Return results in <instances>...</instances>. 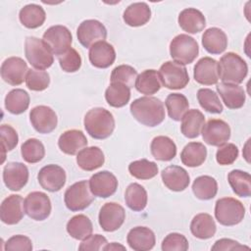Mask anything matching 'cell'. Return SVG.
<instances>
[{
    "label": "cell",
    "instance_id": "1",
    "mask_svg": "<svg viewBox=\"0 0 251 251\" xmlns=\"http://www.w3.org/2000/svg\"><path fill=\"white\" fill-rule=\"evenodd\" d=\"M129 110L132 117L146 126H157L165 119L164 104L156 97L144 96L137 98L131 102Z\"/></svg>",
    "mask_w": 251,
    "mask_h": 251
},
{
    "label": "cell",
    "instance_id": "2",
    "mask_svg": "<svg viewBox=\"0 0 251 251\" xmlns=\"http://www.w3.org/2000/svg\"><path fill=\"white\" fill-rule=\"evenodd\" d=\"M83 125L86 132L94 139L108 138L115 129V119L105 108L90 109L84 116Z\"/></svg>",
    "mask_w": 251,
    "mask_h": 251
},
{
    "label": "cell",
    "instance_id": "3",
    "mask_svg": "<svg viewBox=\"0 0 251 251\" xmlns=\"http://www.w3.org/2000/svg\"><path fill=\"white\" fill-rule=\"evenodd\" d=\"M219 71L223 82L239 84L248 74V66L238 54L227 52L220 59Z\"/></svg>",
    "mask_w": 251,
    "mask_h": 251
},
{
    "label": "cell",
    "instance_id": "4",
    "mask_svg": "<svg viewBox=\"0 0 251 251\" xmlns=\"http://www.w3.org/2000/svg\"><path fill=\"white\" fill-rule=\"evenodd\" d=\"M25 55L28 63L37 70H46L54 62V54L49 46L35 36H27L25 40Z\"/></svg>",
    "mask_w": 251,
    "mask_h": 251
},
{
    "label": "cell",
    "instance_id": "5",
    "mask_svg": "<svg viewBox=\"0 0 251 251\" xmlns=\"http://www.w3.org/2000/svg\"><path fill=\"white\" fill-rule=\"evenodd\" d=\"M245 216L243 204L232 197L218 199L215 205L216 220L223 226H231L239 224Z\"/></svg>",
    "mask_w": 251,
    "mask_h": 251
},
{
    "label": "cell",
    "instance_id": "6",
    "mask_svg": "<svg viewBox=\"0 0 251 251\" xmlns=\"http://www.w3.org/2000/svg\"><path fill=\"white\" fill-rule=\"evenodd\" d=\"M199 53L197 41L188 34H178L170 43V54L173 60L180 65L191 64Z\"/></svg>",
    "mask_w": 251,
    "mask_h": 251
},
{
    "label": "cell",
    "instance_id": "7",
    "mask_svg": "<svg viewBox=\"0 0 251 251\" xmlns=\"http://www.w3.org/2000/svg\"><path fill=\"white\" fill-rule=\"evenodd\" d=\"M94 195L89 188L87 180H79L67 188L64 194L66 207L72 212L82 211L90 206Z\"/></svg>",
    "mask_w": 251,
    "mask_h": 251
},
{
    "label": "cell",
    "instance_id": "8",
    "mask_svg": "<svg viewBox=\"0 0 251 251\" xmlns=\"http://www.w3.org/2000/svg\"><path fill=\"white\" fill-rule=\"evenodd\" d=\"M158 73L162 84L168 89H182L189 82L186 68L175 61L165 62Z\"/></svg>",
    "mask_w": 251,
    "mask_h": 251
},
{
    "label": "cell",
    "instance_id": "9",
    "mask_svg": "<svg viewBox=\"0 0 251 251\" xmlns=\"http://www.w3.org/2000/svg\"><path fill=\"white\" fill-rule=\"evenodd\" d=\"M42 39L57 57L63 55L72 48L73 36L69 28L65 25H56L50 26L43 33Z\"/></svg>",
    "mask_w": 251,
    "mask_h": 251
},
{
    "label": "cell",
    "instance_id": "10",
    "mask_svg": "<svg viewBox=\"0 0 251 251\" xmlns=\"http://www.w3.org/2000/svg\"><path fill=\"white\" fill-rule=\"evenodd\" d=\"M25 213L34 221H44L51 214V201L46 193L33 191L27 194L24 202Z\"/></svg>",
    "mask_w": 251,
    "mask_h": 251
},
{
    "label": "cell",
    "instance_id": "11",
    "mask_svg": "<svg viewBox=\"0 0 251 251\" xmlns=\"http://www.w3.org/2000/svg\"><path fill=\"white\" fill-rule=\"evenodd\" d=\"M76 36L83 47L90 48L96 42L105 41L107 38V29L97 20H85L78 25Z\"/></svg>",
    "mask_w": 251,
    "mask_h": 251
},
{
    "label": "cell",
    "instance_id": "12",
    "mask_svg": "<svg viewBox=\"0 0 251 251\" xmlns=\"http://www.w3.org/2000/svg\"><path fill=\"white\" fill-rule=\"evenodd\" d=\"M126 220V212L123 206L115 202L105 203L98 215V222L103 230L112 232L119 229Z\"/></svg>",
    "mask_w": 251,
    "mask_h": 251
},
{
    "label": "cell",
    "instance_id": "13",
    "mask_svg": "<svg viewBox=\"0 0 251 251\" xmlns=\"http://www.w3.org/2000/svg\"><path fill=\"white\" fill-rule=\"evenodd\" d=\"M29 121L33 128L43 134L52 132L58 124L55 111L45 105H39L30 110Z\"/></svg>",
    "mask_w": 251,
    "mask_h": 251
},
{
    "label": "cell",
    "instance_id": "14",
    "mask_svg": "<svg viewBox=\"0 0 251 251\" xmlns=\"http://www.w3.org/2000/svg\"><path fill=\"white\" fill-rule=\"evenodd\" d=\"M203 140L212 146H221L230 138V127L223 120L211 119L202 127Z\"/></svg>",
    "mask_w": 251,
    "mask_h": 251
},
{
    "label": "cell",
    "instance_id": "15",
    "mask_svg": "<svg viewBox=\"0 0 251 251\" xmlns=\"http://www.w3.org/2000/svg\"><path fill=\"white\" fill-rule=\"evenodd\" d=\"M65 170L54 164L46 165L40 169L37 179L40 186L50 192H57L63 188L66 183Z\"/></svg>",
    "mask_w": 251,
    "mask_h": 251
},
{
    "label": "cell",
    "instance_id": "16",
    "mask_svg": "<svg viewBox=\"0 0 251 251\" xmlns=\"http://www.w3.org/2000/svg\"><path fill=\"white\" fill-rule=\"evenodd\" d=\"M1 77L11 85H20L25 80L28 68L24 59L20 57H9L1 65Z\"/></svg>",
    "mask_w": 251,
    "mask_h": 251
},
{
    "label": "cell",
    "instance_id": "17",
    "mask_svg": "<svg viewBox=\"0 0 251 251\" xmlns=\"http://www.w3.org/2000/svg\"><path fill=\"white\" fill-rule=\"evenodd\" d=\"M92 194L100 198L112 196L118 188V179L112 173L102 171L91 176L88 180Z\"/></svg>",
    "mask_w": 251,
    "mask_h": 251
},
{
    "label": "cell",
    "instance_id": "18",
    "mask_svg": "<svg viewBox=\"0 0 251 251\" xmlns=\"http://www.w3.org/2000/svg\"><path fill=\"white\" fill-rule=\"evenodd\" d=\"M193 76L195 81L200 84H217L220 79L219 62L210 57L201 58L194 66Z\"/></svg>",
    "mask_w": 251,
    "mask_h": 251
},
{
    "label": "cell",
    "instance_id": "19",
    "mask_svg": "<svg viewBox=\"0 0 251 251\" xmlns=\"http://www.w3.org/2000/svg\"><path fill=\"white\" fill-rule=\"evenodd\" d=\"M3 180L12 191L21 190L28 180V170L20 162H10L3 169Z\"/></svg>",
    "mask_w": 251,
    "mask_h": 251
},
{
    "label": "cell",
    "instance_id": "20",
    "mask_svg": "<svg viewBox=\"0 0 251 251\" xmlns=\"http://www.w3.org/2000/svg\"><path fill=\"white\" fill-rule=\"evenodd\" d=\"M24 202L21 195L12 194L2 201L0 207V219L6 225H16L24 218Z\"/></svg>",
    "mask_w": 251,
    "mask_h": 251
},
{
    "label": "cell",
    "instance_id": "21",
    "mask_svg": "<svg viewBox=\"0 0 251 251\" xmlns=\"http://www.w3.org/2000/svg\"><path fill=\"white\" fill-rule=\"evenodd\" d=\"M88 58L92 66L98 69H106L114 64L116 51L107 41H99L89 48Z\"/></svg>",
    "mask_w": 251,
    "mask_h": 251
},
{
    "label": "cell",
    "instance_id": "22",
    "mask_svg": "<svg viewBox=\"0 0 251 251\" xmlns=\"http://www.w3.org/2000/svg\"><path fill=\"white\" fill-rule=\"evenodd\" d=\"M163 183L172 191H183L190 182V177L186 170L182 167L172 165L165 168L161 173Z\"/></svg>",
    "mask_w": 251,
    "mask_h": 251
},
{
    "label": "cell",
    "instance_id": "23",
    "mask_svg": "<svg viewBox=\"0 0 251 251\" xmlns=\"http://www.w3.org/2000/svg\"><path fill=\"white\" fill-rule=\"evenodd\" d=\"M129 247L135 251L151 250L156 243L155 234L147 226H135L131 228L126 236Z\"/></svg>",
    "mask_w": 251,
    "mask_h": 251
},
{
    "label": "cell",
    "instance_id": "24",
    "mask_svg": "<svg viewBox=\"0 0 251 251\" xmlns=\"http://www.w3.org/2000/svg\"><path fill=\"white\" fill-rule=\"evenodd\" d=\"M87 145V138L81 130L69 129L64 131L59 139L60 150L68 155H75Z\"/></svg>",
    "mask_w": 251,
    "mask_h": 251
},
{
    "label": "cell",
    "instance_id": "25",
    "mask_svg": "<svg viewBox=\"0 0 251 251\" xmlns=\"http://www.w3.org/2000/svg\"><path fill=\"white\" fill-rule=\"evenodd\" d=\"M217 91L228 109H239L245 103V91L238 84L221 82L217 84Z\"/></svg>",
    "mask_w": 251,
    "mask_h": 251
},
{
    "label": "cell",
    "instance_id": "26",
    "mask_svg": "<svg viewBox=\"0 0 251 251\" xmlns=\"http://www.w3.org/2000/svg\"><path fill=\"white\" fill-rule=\"evenodd\" d=\"M179 26L186 32L194 34L202 31L206 25V19L201 11L195 8L182 10L177 19Z\"/></svg>",
    "mask_w": 251,
    "mask_h": 251
},
{
    "label": "cell",
    "instance_id": "27",
    "mask_svg": "<svg viewBox=\"0 0 251 251\" xmlns=\"http://www.w3.org/2000/svg\"><path fill=\"white\" fill-rule=\"evenodd\" d=\"M202 45L210 54H221L227 46L226 34L219 27H210L202 35Z\"/></svg>",
    "mask_w": 251,
    "mask_h": 251
},
{
    "label": "cell",
    "instance_id": "28",
    "mask_svg": "<svg viewBox=\"0 0 251 251\" xmlns=\"http://www.w3.org/2000/svg\"><path fill=\"white\" fill-rule=\"evenodd\" d=\"M151 18V9L144 2L132 3L126 8L123 19L129 26H141L146 25Z\"/></svg>",
    "mask_w": 251,
    "mask_h": 251
},
{
    "label": "cell",
    "instance_id": "29",
    "mask_svg": "<svg viewBox=\"0 0 251 251\" xmlns=\"http://www.w3.org/2000/svg\"><path fill=\"white\" fill-rule=\"evenodd\" d=\"M104 162V153L97 146L85 147L76 155V163L78 167L83 171H94L103 166Z\"/></svg>",
    "mask_w": 251,
    "mask_h": 251
},
{
    "label": "cell",
    "instance_id": "30",
    "mask_svg": "<svg viewBox=\"0 0 251 251\" xmlns=\"http://www.w3.org/2000/svg\"><path fill=\"white\" fill-rule=\"evenodd\" d=\"M205 124V117L197 109L188 110L181 118L180 130L187 138L198 137Z\"/></svg>",
    "mask_w": 251,
    "mask_h": 251
},
{
    "label": "cell",
    "instance_id": "31",
    "mask_svg": "<svg viewBox=\"0 0 251 251\" xmlns=\"http://www.w3.org/2000/svg\"><path fill=\"white\" fill-rule=\"evenodd\" d=\"M216 230V223L212 216L207 213L197 214L190 223L191 233L199 239H209L213 237Z\"/></svg>",
    "mask_w": 251,
    "mask_h": 251
},
{
    "label": "cell",
    "instance_id": "32",
    "mask_svg": "<svg viewBox=\"0 0 251 251\" xmlns=\"http://www.w3.org/2000/svg\"><path fill=\"white\" fill-rule=\"evenodd\" d=\"M150 150L152 156L159 161H171L176 155L175 142L170 137L164 135H159L152 139Z\"/></svg>",
    "mask_w": 251,
    "mask_h": 251
},
{
    "label": "cell",
    "instance_id": "33",
    "mask_svg": "<svg viewBox=\"0 0 251 251\" xmlns=\"http://www.w3.org/2000/svg\"><path fill=\"white\" fill-rule=\"evenodd\" d=\"M134 87L136 90L145 95L157 93L162 87L159 73L155 70H145L139 74L135 79Z\"/></svg>",
    "mask_w": 251,
    "mask_h": 251
},
{
    "label": "cell",
    "instance_id": "34",
    "mask_svg": "<svg viewBox=\"0 0 251 251\" xmlns=\"http://www.w3.org/2000/svg\"><path fill=\"white\" fill-rule=\"evenodd\" d=\"M207 157V148L201 142H189L186 144L181 153L180 160L183 165L189 168L201 166Z\"/></svg>",
    "mask_w": 251,
    "mask_h": 251
},
{
    "label": "cell",
    "instance_id": "35",
    "mask_svg": "<svg viewBox=\"0 0 251 251\" xmlns=\"http://www.w3.org/2000/svg\"><path fill=\"white\" fill-rule=\"evenodd\" d=\"M19 19L24 26L27 28H37L44 24L46 14L41 6L37 4H27L20 10Z\"/></svg>",
    "mask_w": 251,
    "mask_h": 251
},
{
    "label": "cell",
    "instance_id": "36",
    "mask_svg": "<svg viewBox=\"0 0 251 251\" xmlns=\"http://www.w3.org/2000/svg\"><path fill=\"white\" fill-rule=\"evenodd\" d=\"M107 103L114 108L126 106L130 99V87L121 82H111L105 91Z\"/></svg>",
    "mask_w": 251,
    "mask_h": 251
},
{
    "label": "cell",
    "instance_id": "37",
    "mask_svg": "<svg viewBox=\"0 0 251 251\" xmlns=\"http://www.w3.org/2000/svg\"><path fill=\"white\" fill-rule=\"evenodd\" d=\"M147 200V192L139 183L133 182L126 187L125 192V201L130 210L134 212H141L145 209Z\"/></svg>",
    "mask_w": 251,
    "mask_h": 251
},
{
    "label": "cell",
    "instance_id": "38",
    "mask_svg": "<svg viewBox=\"0 0 251 251\" xmlns=\"http://www.w3.org/2000/svg\"><path fill=\"white\" fill-rule=\"evenodd\" d=\"M67 231L75 239L83 240L92 233L93 226L90 219L82 214L75 215L67 223Z\"/></svg>",
    "mask_w": 251,
    "mask_h": 251
},
{
    "label": "cell",
    "instance_id": "39",
    "mask_svg": "<svg viewBox=\"0 0 251 251\" xmlns=\"http://www.w3.org/2000/svg\"><path fill=\"white\" fill-rule=\"evenodd\" d=\"M28 93L21 88L12 89L5 97V108L13 115H20L25 112L29 106Z\"/></svg>",
    "mask_w": 251,
    "mask_h": 251
},
{
    "label": "cell",
    "instance_id": "40",
    "mask_svg": "<svg viewBox=\"0 0 251 251\" xmlns=\"http://www.w3.org/2000/svg\"><path fill=\"white\" fill-rule=\"evenodd\" d=\"M228 183L232 191L240 197H249L251 195V176L241 170H232L227 175Z\"/></svg>",
    "mask_w": 251,
    "mask_h": 251
},
{
    "label": "cell",
    "instance_id": "41",
    "mask_svg": "<svg viewBox=\"0 0 251 251\" xmlns=\"http://www.w3.org/2000/svg\"><path fill=\"white\" fill-rule=\"evenodd\" d=\"M192 191L196 198L200 200H210L218 192L217 180L210 176H200L192 183Z\"/></svg>",
    "mask_w": 251,
    "mask_h": 251
},
{
    "label": "cell",
    "instance_id": "42",
    "mask_svg": "<svg viewBox=\"0 0 251 251\" xmlns=\"http://www.w3.org/2000/svg\"><path fill=\"white\" fill-rule=\"evenodd\" d=\"M165 105L168 111L169 117L178 122L181 120L183 115L188 111L189 103L187 98L180 93H171L168 95L165 101Z\"/></svg>",
    "mask_w": 251,
    "mask_h": 251
},
{
    "label": "cell",
    "instance_id": "43",
    "mask_svg": "<svg viewBox=\"0 0 251 251\" xmlns=\"http://www.w3.org/2000/svg\"><path fill=\"white\" fill-rule=\"evenodd\" d=\"M22 158L29 163L35 164L40 162L45 156V148L43 143L36 138L25 140L21 146Z\"/></svg>",
    "mask_w": 251,
    "mask_h": 251
},
{
    "label": "cell",
    "instance_id": "44",
    "mask_svg": "<svg viewBox=\"0 0 251 251\" xmlns=\"http://www.w3.org/2000/svg\"><path fill=\"white\" fill-rule=\"evenodd\" d=\"M158 166L155 162L141 159L131 162L128 165L129 174L137 179H150L157 176Z\"/></svg>",
    "mask_w": 251,
    "mask_h": 251
},
{
    "label": "cell",
    "instance_id": "45",
    "mask_svg": "<svg viewBox=\"0 0 251 251\" xmlns=\"http://www.w3.org/2000/svg\"><path fill=\"white\" fill-rule=\"evenodd\" d=\"M197 100L199 105L209 113L220 114L224 110L218 94L210 88H200L197 91Z\"/></svg>",
    "mask_w": 251,
    "mask_h": 251
},
{
    "label": "cell",
    "instance_id": "46",
    "mask_svg": "<svg viewBox=\"0 0 251 251\" xmlns=\"http://www.w3.org/2000/svg\"><path fill=\"white\" fill-rule=\"evenodd\" d=\"M25 84L28 89L33 91H42L50 84V75L43 70L30 69L25 77Z\"/></svg>",
    "mask_w": 251,
    "mask_h": 251
},
{
    "label": "cell",
    "instance_id": "47",
    "mask_svg": "<svg viewBox=\"0 0 251 251\" xmlns=\"http://www.w3.org/2000/svg\"><path fill=\"white\" fill-rule=\"evenodd\" d=\"M137 77L136 70L128 65H120L116 67L111 74V82H121L127 86H133Z\"/></svg>",
    "mask_w": 251,
    "mask_h": 251
},
{
    "label": "cell",
    "instance_id": "48",
    "mask_svg": "<svg viewBox=\"0 0 251 251\" xmlns=\"http://www.w3.org/2000/svg\"><path fill=\"white\" fill-rule=\"evenodd\" d=\"M0 137H1V147H2V163L5 160L6 152L12 151L18 144L19 136L14 127L9 125H2L0 126Z\"/></svg>",
    "mask_w": 251,
    "mask_h": 251
},
{
    "label": "cell",
    "instance_id": "49",
    "mask_svg": "<svg viewBox=\"0 0 251 251\" xmlns=\"http://www.w3.org/2000/svg\"><path fill=\"white\" fill-rule=\"evenodd\" d=\"M61 69L66 73H75L81 67V57L79 53L74 49H69L66 53L58 57Z\"/></svg>",
    "mask_w": 251,
    "mask_h": 251
},
{
    "label": "cell",
    "instance_id": "50",
    "mask_svg": "<svg viewBox=\"0 0 251 251\" xmlns=\"http://www.w3.org/2000/svg\"><path fill=\"white\" fill-rule=\"evenodd\" d=\"M189 245L186 237L177 232L169 233L163 239L161 245L163 251H186Z\"/></svg>",
    "mask_w": 251,
    "mask_h": 251
},
{
    "label": "cell",
    "instance_id": "51",
    "mask_svg": "<svg viewBox=\"0 0 251 251\" xmlns=\"http://www.w3.org/2000/svg\"><path fill=\"white\" fill-rule=\"evenodd\" d=\"M238 148L233 143H225L219 146L216 153V160L222 166L231 165L238 157Z\"/></svg>",
    "mask_w": 251,
    "mask_h": 251
},
{
    "label": "cell",
    "instance_id": "52",
    "mask_svg": "<svg viewBox=\"0 0 251 251\" xmlns=\"http://www.w3.org/2000/svg\"><path fill=\"white\" fill-rule=\"evenodd\" d=\"M5 250L9 251H30L32 250V242L29 237L22 234H17L10 237L5 243Z\"/></svg>",
    "mask_w": 251,
    "mask_h": 251
},
{
    "label": "cell",
    "instance_id": "53",
    "mask_svg": "<svg viewBox=\"0 0 251 251\" xmlns=\"http://www.w3.org/2000/svg\"><path fill=\"white\" fill-rule=\"evenodd\" d=\"M107 239L101 234H90L86 238H84L78 246L79 250H90V251H98L103 250V247L107 244Z\"/></svg>",
    "mask_w": 251,
    "mask_h": 251
},
{
    "label": "cell",
    "instance_id": "54",
    "mask_svg": "<svg viewBox=\"0 0 251 251\" xmlns=\"http://www.w3.org/2000/svg\"><path fill=\"white\" fill-rule=\"evenodd\" d=\"M212 250H237V249H249L248 246L241 245L238 241L230 238H222L215 242L211 248Z\"/></svg>",
    "mask_w": 251,
    "mask_h": 251
},
{
    "label": "cell",
    "instance_id": "55",
    "mask_svg": "<svg viewBox=\"0 0 251 251\" xmlns=\"http://www.w3.org/2000/svg\"><path fill=\"white\" fill-rule=\"evenodd\" d=\"M126 250V247L117 243V242H112V243H107L104 247L103 250Z\"/></svg>",
    "mask_w": 251,
    "mask_h": 251
}]
</instances>
